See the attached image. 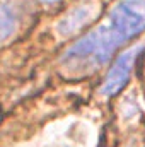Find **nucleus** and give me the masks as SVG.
Instances as JSON below:
<instances>
[{
  "mask_svg": "<svg viewBox=\"0 0 145 147\" xmlns=\"http://www.w3.org/2000/svg\"><path fill=\"white\" fill-rule=\"evenodd\" d=\"M41 2H44V3H55V2H58V0H41Z\"/></svg>",
  "mask_w": 145,
  "mask_h": 147,
  "instance_id": "obj_6",
  "label": "nucleus"
},
{
  "mask_svg": "<svg viewBox=\"0 0 145 147\" xmlns=\"http://www.w3.org/2000/svg\"><path fill=\"white\" fill-rule=\"evenodd\" d=\"M108 24L119 43H126L145 29V0H121L109 14Z\"/></svg>",
  "mask_w": 145,
  "mask_h": 147,
  "instance_id": "obj_2",
  "label": "nucleus"
},
{
  "mask_svg": "<svg viewBox=\"0 0 145 147\" xmlns=\"http://www.w3.org/2000/svg\"><path fill=\"white\" fill-rule=\"evenodd\" d=\"M97 14V3L92 0H85L84 3L73 7L70 12H67L63 16V19L58 22L56 29L60 33V36L67 38L72 36L75 33H79L80 29H84Z\"/></svg>",
  "mask_w": 145,
  "mask_h": 147,
  "instance_id": "obj_4",
  "label": "nucleus"
},
{
  "mask_svg": "<svg viewBox=\"0 0 145 147\" xmlns=\"http://www.w3.org/2000/svg\"><path fill=\"white\" fill-rule=\"evenodd\" d=\"M19 21H21V14L17 7L9 2H2L0 3V43L9 39L17 31Z\"/></svg>",
  "mask_w": 145,
  "mask_h": 147,
  "instance_id": "obj_5",
  "label": "nucleus"
},
{
  "mask_svg": "<svg viewBox=\"0 0 145 147\" xmlns=\"http://www.w3.org/2000/svg\"><path fill=\"white\" fill-rule=\"evenodd\" d=\"M144 50V46H135L126 50L125 53H121L116 62L113 63V67L109 69L108 75L101 86V94L103 96H114L116 92H119L123 89V86L128 82L130 74L133 70L135 60L138 58L140 51Z\"/></svg>",
  "mask_w": 145,
  "mask_h": 147,
  "instance_id": "obj_3",
  "label": "nucleus"
},
{
  "mask_svg": "<svg viewBox=\"0 0 145 147\" xmlns=\"http://www.w3.org/2000/svg\"><path fill=\"white\" fill-rule=\"evenodd\" d=\"M121 43L108 24H101L92 33L85 34L82 39L73 43L62 55L60 63L70 74H87L106 65Z\"/></svg>",
  "mask_w": 145,
  "mask_h": 147,
  "instance_id": "obj_1",
  "label": "nucleus"
}]
</instances>
